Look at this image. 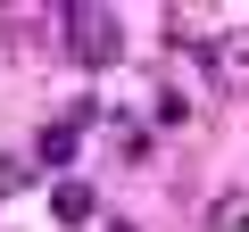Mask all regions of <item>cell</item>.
Here are the masks:
<instances>
[{
	"label": "cell",
	"mask_w": 249,
	"mask_h": 232,
	"mask_svg": "<svg viewBox=\"0 0 249 232\" xmlns=\"http://www.w3.org/2000/svg\"><path fill=\"white\" fill-rule=\"evenodd\" d=\"M17 182H25V166H17V158H0V199H9Z\"/></svg>",
	"instance_id": "8992f818"
},
{
	"label": "cell",
	"mask_w": 249,
	"mask_h": 232,
	"mask_svg": "<svg viewBox=\"0 0 249 232\" xmlns=\"http://www.w3.org/2000/svg\"><path fill=\"white\" fill-rule=\"evenodd\" d=\"M67 50H75L83 66H116V58H124L116 9H100V0H75V9H67Z\"/></svg>",
	"instance_id": "6da1fadb"
},
{
	"label": "cell",
	"mask_w": 249,
	"mask_h": 232,
	"mask_svg": "<svg viewBox=\"0 0 249 232\" xmlns=\"http://www.w3.org/2000/svg\"><path fill=\"white\" fill-rule=\"evenodd\" d=\"M208 232H249V191H224L208 207Z\"/></svg>",
	"instance_id": "5b68a950"
},
{
	"label": "cell",
	"mask_w": 249,
	"mask_h": 232,
	"mask_svg": "<svg viewBox=\"0 0 249 232\" xmlns=\"http://www.w3.org/2000/svg\"><path fill=\"white\" fill-rule=\"evenodd\" d=\"M208 83H216V91H249V25L208 50Z\"/></svg>",
	"instance_id": "7a4b0ae2"
},
{
	"label": "cell",
	"mask_w": 249,
	"mask_h": 232,
	"mask_svg": "<svg viewBox=\"0 0 249 232\" xmlns=\"http://www.w3.org/2000/svg\"><path fill=\"white\" fill-rule=\"evenodd\" d=\"M83 125H91V116H58V125H42L34 158H42V166H75V149H83Z\"/></svg>",
	"instance_id": "3957f363"
},
{
	"label": "cell",
	"mask_w": 249,
	"mask_h": 232,
	"mask_svg": "<svg viewBox=\"0 0 249 232\" xmlns=\"http://www.w3.org/2000/svg\"><path fill=\"white\" fill-rule=\"evenodd\" d=\"M50 215H58V224H91V215H100V199H91V182H75V174H67V182L50 191Z\"/></svg>",
	"instance_id": "277c9868"
}]
</instances>
